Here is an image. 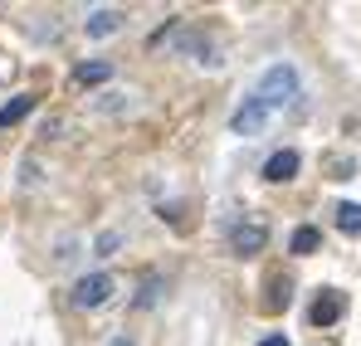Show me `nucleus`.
Returning a JSON list of instances; mask_svg holds the SVG:
<instances>
[{
	"instance_id": "1",
	"label": "nucleus",
	"mask_w": 361,
	"mask_h": 346,
	"mask_svg": "<svg viewBox=\"0 0 361 346\" xmlns=\"http://www.w3.org/2000/svg\"><path fill=\"white\" fill-rule=\"evenodd\" d=\"M254 93H259V98H264V103H269L274 113L293 108V103H298V93H302V83H298V68H293V63H269Z\"/></svg>"
},
{
	"instance_id": "2",
	"label": "nucleus",
	"mask_w": 361,
	"mask_h": 346,
	"mask_svg": "<svg viewBox=\"0 0 361 346\" xmlns=\"http://www.w3.org/2000/svg\"><path fill=\"white\" fill-rule=\"evenodd\" d=\"M152 44H171V49H185V54H195V63H205V68H220V49L205 39V35H190V30H176V35H157Z\"/></svg>"
},
{
	"instance_id": "3",
	"label": "nucleus",
	"mask_w": 361,
	"mask_h": 346,
	"mask_svg": "<svg viewBox=\"0 0 361 346\" xmlns=\"http://www.w3.org/2000/svg\"><path fill=\"white\" fill-rule=\"evenodd\" d=\"M269 117H274V108L259 98V93H249L240 108H235V117H230V127H235V137H259L264 127H269Z\"/></svg>"
},
{
	"instance_id": "4",
	"label": "nucleus",
	"mask_w": 361,
	"mask_h": 346,
	"mask_svg": "<svg viewBox=\"0 0 361 346\" xmlns=\"http://www.w3.org/2000/svg\"><path fill=\"white\" fill-rule=\"evenodd\" d=\"M118 292V283H113V273H88V278H78L73 283V307H103L108 297Z\"/></svg>"
},
{
	"instance_id": "5",
	"label": "nucleus",
	"mask_w": 361,
	"mask_h": 346,
	"mask_svg": "<svg viewBox=\"0 0 361 346\" xmlns=\"http://www.w3.org/2000/svg\"><path fill=\"white\" fill-rule=\"evenodd\" d=\"M342 312H347V297H342L337 288H327L317 302H312L307 317H312V327H332V322H342Z\"/></svg>"
},
{
	"instance_id": "6",
	"label": "nucleus",
	"mask_w": 361,
	"mask_h": 346,
	"mask_svg": "<svg viewBox=\"0 0 361 346\" xmlns=\"http://www.w3.org/2000/svg\"><path fill=\"white\" fill-rule=\"evenodd\" d=\"M302 166V156L293 152V147H283V152H274L269 161H264V180H274V185H283V180H293Z\"/></svg>"
},
{
	"instance_id": "7",
	"label": "nucleus",
	"mask_w": 361,
	"mask_h": 346,
	"mask_svg": "<svg viewBox=\"0 0 361 346\" xmlns=\"http://www.w3.org/2000/svg\"><path fill=\"white\" fill-rule=\"evenodd\" d=\"M83 30H88V39H108V35H118V30H122V10H118V5H103V10H88V20H83Z\"/></svg>"
},
{
	"instance_id": "8",
	"label": "nucleus",
	"mask_w": 361,
	"mask_h": 346,
	"mask_svg": "<svg viewBox=\"0 0 361 346\" xmlns=\"http://www.w3.org/2000/svg\"><path fill=\"white\" fill-rule=\"evenodd\" d=\"M264 244H269V230H264V225H235V230H230V249H235L240 259L259 254Z\"/></svg>"
},
{
	"instance_id": "9",
	"label": "nucleus",
	"mask_w": 361,
	"mask_h": 346,
	"mask_svg": "<svg viewBox=\"0 0 361 346\" xmlns=\"http://www.w3.org/2000/svg\"><path fill=\"white\" fill-rule=\"evenodd\" d=\"M108 78H113V63L108 58H93V63H78L73 68V83L78 88H93V83H108Z\"/></svg>"
},
{
	"instance_id": "10",
	"label": "nucleus",
	"mask_w": 361,
	"mask_h": 346,
	"mask_svg": "<svg viewBox=\"0 0 361 346\" xmlns=\"http://www.w3.org/2000/svg\"><path fill=\"white\" fill-rule=\"evenodd\" d=\"M30 108H35V98H30V93H25V98H10V103L0 108V132H5V127H15L20 117L30 113Z\"/></svg>"
},
{
	"instance_id": "11",
	"label": "nucleus",
	"mask_w": 361,
	"mask_h": 346,
	"mask_svg": "<svg viewBox=\"0 0 361 346\" xmlns=\"http://www.w3.org/2000/svg\"><path fill=\"white\" fill-rule=\"evenodd\" d=\"M337 230H342V234H361V205H357V200L337 205Z\"/></svg>"
},
{
	"instance_id": "12",
	"label": "nucleus",
	"mask_w": 361,
	"mask_h": 346,
	"mask_svg": "<svg viewBox=\"0 0 361 346\" xmlns=\"http://www.w3.org/2000/svg\"><path fill=\"white\" fill-rule=\"evenodd\" d=\"M317 244H322V239H317L312 225H298V230H293V254H312Z\"/></svg>"
},
{
	"instance_id": "13",
	"label": "nucleus",
	"mask_w": 361,
	"mask_h": 346,
	"mask_svg": "<svg viewBox=\"0 0 361 346\" xmlns=\"http://www.w3.org/2000/svg\"><path fill=\"white\" fill-rule=\"evenodd\" d=\"M118 249H122V234L118 230H103V234H98V259H113Z\"/></svg>"
},
{
	"instance_id": "14",
	"label": "nucleus",
	"mask_w": 361,
	"mask_h": 346,
	"mask_svg": "<svg viewBox=\"0 0 361 346\" xmlns=\"http://www.w3.org/2000/svg\"><path fill=\"white\" fill-rule=\"evenodd\" d=\"M98 108H103V113H132V98H127V93H103Z\"/></svg>"
},
{
	"instance_id": "15",
	"label": "nucleus",
	"mask_w": 361,
	"mask_h": 346,
	"mask_svg": "<svg viewBox=\"0 0 361 346\" xmlns=\"http://www.w3.org/2000/svg\"><path fill=\"white\" fill-rule=\"evenodd\" d=\"M157 292H161V283L147 273V278H142V292H137V307H152V302H157Z\"/></svg>"
},
{
	"instance_id": "16",
	"label": "nucleus",
	"mask_w": 361,
	"mask_h": 346,
	"mask_svg": "<svg viewBox=\"0 0 361 346\" xmlns=\"http://www.w3.org/2000/svg\"><path fill=\"white\" fill-rule=\"evenodd\" d=\"M259 346H288V337H264Z\"/></svg>"
},
{
	"instance_id": "17",
	"label": "nucleus",
	"mask_w": 361,
	"mask_h": 346,
	"mask_svg": "<svg viewBox=\"0 0 361 346\" xmlns=\"http://www.w3.org/2000/svg\"><path fill=\"white\" fill-rule=\"evenodd\" d=\"M108 346H132V342H127V337H113V342H108Z\"/></svg>"
}]
</instances>
